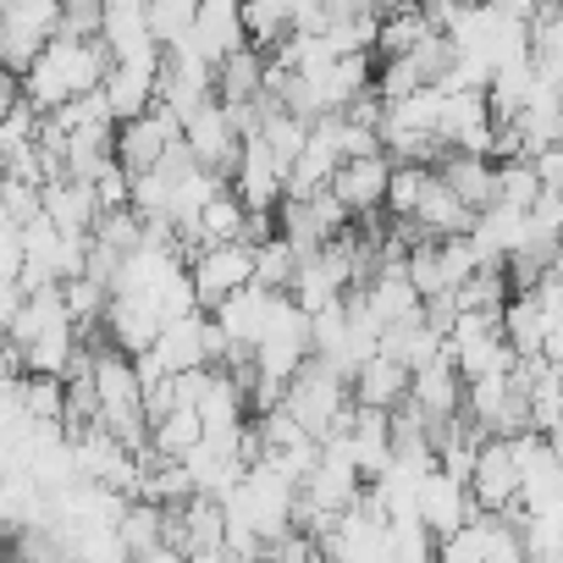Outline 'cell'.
I'll list each match as a JSON object with an SVG mask.
<instances>
[{
  "mask_svg": "<svg viewBox=\"0 0 563 563\" xmlns=\"http://www.w3.org/2000/svg\"><path fill=\"white\" fill-rule=\"evenodd\" d=\"M106 67H111V56H106L100 40H62V34H56V40H51V45L18 73V84H23V106L40 111V117H51L56 106H67V100L100 89Z\"/></svg>",
  "mask_w": 563,
  "mask_h": 563,
  "instance_id": "obj_1",
  "label": "cell"
},
{
  "mask_svg": "<svg viewBox=\"0 0 563 563\" xmlns=\"http://www.w3.org/2000/svg\"><path fill=\"white\" fill-rule=\"evenodd\" d=\"M282 409L294 415V426H299L305 437H316V442L327 448V442L343 437V426H349V415H354V398H349V382H343L338 371H327L321 360H305L299 376L282 387Z\"/></svg>",
  "mask_w": 563,
  "mask_h": 563,
  "instance_id": "obj_2",
  "label": "cell"
},
{
  "mask_svg": "<svg viewBox=\"0 0 563 563\" xmlns=\"http://www.w3.org/2000/svg\"><path fill=\"white\" fill-rule=\"evenodd\" d=\"M442 360L459 371V382H475V376H508V371H514V349L503 343L497 316H470V310H459L453 327L442 332Z\"/></svg>",
  "mask_w": 563,
  "mask_h": 563,
  "instance_id": "obj_3",
  "label": "cell"
},
{
  "mask_svg": "<svg viewBox=\"0 0 563 563\" xmlns=\"http://www.w3.org/2000/svg\"><path fill=\"white\" fill-rule=\"evenodd\" d=\"M464 492H470V508L475 514H508L519 503V464H514L508 437H481L475 442Z\"/></svg>",
  "mask_w": 563,
  "mask_h": 563,
  "instance_id": "obj_4",
  "label": "cell"
},
{
  "mask_svg": "<svg viewBox=\"0 0 563 563\" xmlns=\"http://www.w3.org/2000/svg\"><path fill=\"white\" fill-rule=\"evenodd\" d=\"M177 144L188 150V161H194V166H205V172H216V177H232V161H238L243 133L232 128V117H227V106H221V100H205L199 111H188V117H183Z\"/></svg>",
  "mask_w": 563,
  "mask_h": 563,
  "instance_id": "obj_5",
  "label": "cell"
},
{
  "mask_svg": "<svg viewBox=\"0 0 563 563\" xmlns=\"http://www.w3.org/2000/svg\"><path fill=\"white\" fill-rule=\"evenodd\" d=\"M459 415H464L481 437H519V431H530V420H525V393L514 387V376H475V382H464Z\"/></svg>",
  "mask_w": 563,
  "mask_h": 563,
  "instance_id": "obj_6",
  "label": "cell"
},
{
  "mask_svg": "<svg viewBox=\"0 0 563 563\" xmlns=\"http://www.w3.org/2000/svg\"><path fill=\"white\" fill-rule=\"evenodd\" d=\"M183 271H188L199 310H216L227 294H238L254 276V260H249V243H210V249H194V260Z\"/></svg>",
  "mask_w": 563,
  "mask_h": 563,
  "instance_id": "obj_7",
  "label": "cell"
},
{
  "mask_svg": "<svg viewBox=\"0 0 563 563\" xmlns=\"http://www.w3.org/2000/svg\"><path fill=\"white\" fill-rule=\"evenodd\" d=\"M492 139H497V122H492L481 89L442 95V117H437V144L442 150H453V155H486L492 161Z\"/></svg>",
  "mask_w": 563,
  "mask_h": 563,
  "instance_id": "obj_8",
  "label": "cell"
},
{
  "mask_svg": "<svg viewBox=\"0 0 563 563\" xmlns=\"http://www.w3.org/2000/svg\"><path fill=\"white\" fill-rule=\"evenodd\" d=\"M282 188H288V166H282L254 133H243L238 161H232V194L243 199V210L271 216V210L282 205Z\"/></svg>",
  "mask_w": 563,
  "mask_h": 563,
  "instance_id": "obj_9",
  "label": "cell"
},
{
  "mask_svg": "<svg viewBox=\"0 0 563 563\" xmlns=\"http://www.w3.org/2000/svg\"><path fill=\"white\" fill-rule=\"evenodd\" d=\"M282 216V227H276V238H288L294 243V254H316L327 238H338L343 227H349V216H343V205L321 188V194H299V199H282L276 205Z\"/></svg>",
  "mask_w": 563,
  "mask_h": 563,
  "instance_id": "obj_10",
  "label": "cell"
},
{
  "mask_svg": "<svg viewBox=\"0 0 563 563\" xmlns=\"http://www.w3.org/2000/svg\"><path fill=\"white\" fill-rule=\"evenodd\" d=\"M177 117L172 111H161V106H150L144 117H133V122H117V139H111V161L128 172V177H139V172H150L172 144H177Z\"/></svg>",
  "mask_w": 563,
  "mask_h": 563,
  "instance_id": "obj_11",
  "label": "cell"
},
{
  "mask_svg": "<svg viewBox=\"0 0 563 563\" xmlns=\"http://www.w3.org/2000/svg\"><path fill=\"white\" fill-rule=\"evenodd\" d=\"M387 172H393L387 155H354V161H343V166L332 172L327 194L343 205L349 221H354V216H376V210H382V194H387Z\"/></svg>",
  "mask_w": 563,
  "mask_h": 563,
  "instance_id": "obj_12",
  "label": "cell"
},
{
  "mask_svg": "<svg viewBox=\"0 0 563 563\" xmlns=\"http://www.w3.org/2000/svg\"><path fill=\"white\" fill-rule=\"evenodd\" d=\"M470 514H475V508H470L464 481H453V475H442V470H431V475L420 481V492H415V519L426 525V536H431V541H442V536L464 530V519H470Z\"/></svg>",
  "mask_w": 563,
  "mask_h": 563,
  "instance_id": "obj_13",
  "label": "cell"
},
{
  "mask_svg": "<svg viewBox=\"0 0 563 563\" xmlns=\"http://www.w3.org/2000/svg\"><path fill=\"white\" fill-rule=\"evenodd\" d=\"M238 12H243V0H199V7H194V29H188L183 45L216 67L227 51L243 45V18Z\"/></svg>",
  "mask_w": 563,
  "mask_h": 563,
  "instance_id": "obj_14",
  "label": "cell"
},
{
  "mask_svg": "<svg viewBox=\"0 0 563 563\" xmlns=\"http://www.w3.org/2000/svg\"><path fill=\"white\" fill-rule=\"evenodd\" d=\"M40 216H45L62 238H89L95 221H100V205H95V188H89V183L56 177V183L40 188Z\"/></svg>",
  "mask_w": 563,
  "mask_h": 563,
  "instance_id": "obj_15",
  "label": "cell"
},
{
  "mask_svg": "<svg viewBox=\"0 0 563 563\" xmlns=\"http://www.w3.org/2000/svg\"><path fill=\"white\" fill-rule=\"evenodd\" d=\"M100 321H106V338H111V349H117V354H128V360L150 354V343H155V332H161L155 310H150L144 299H128V294H106V310H100Z\"/></svg>",
  "mask_w": 563,
  "mask_h": 563,
  "instance_id": "obj_16",
  "label": "cell"
},
{
  "mask_svg": "<svg viewBox=\"0 0 563 563\" xmlns=\"http://www.w3.org/2000/svg\"><path fill=\"white\" fill-rule=\"evenodd\" d=\"M349 398H354V409H382V415H393V409L409 398V371H404L398 360H387V354H371V360L349 376Z\"/></svg>",
  "mask_w": 563,
  "mask_h": 563,
  "instance_id": "obj_17",
  "label": "cell"
},
{
  "mask_svg": "<svg viewBox=\"0 0 563 563\" xmlns=\"http://www.w3.org/2000/svg\"><path fill=\"white\" fill-rule=\"evenodd\" d=\"M155 73L161 67H128V62H111L106 78H100V100L111 111V122H133L155 106Z\"/></svg>",
  "mask_w": 563,
  "mask_h": 563,
  "instance_id": "obj_18",
  "label": "cell"
},
{
  "mask_svg": "<svg viewBox=\"0 0 563 563\" xmlns=\"http://www.w3.org/2000/svg\"><path fill=\"white\" fill-rule=\"evenodd\" d=\"M431 172L448 183V194L464 210H486L497 194V161H486V155H442V166H431Z\"/></svg>",
  "mask_w": 563,
  "mask_h": 563,
  "instance_id": "obj_19",
  "label": "cell"
},
{
  "mask_svg": "<svg viewBox=\"0 0 563 563\" xmlns=\"http://www.w3.org/2000/svg\"><path fill=\"white\" fill-rule=\"evenodd\" d=\"M409 221L420 227V238H464L470 221H475V210H464V205L448 194V183L431 172L426 188H420V199H415V216H409Z\"/></svg>",
  "mask_w": 563,
  "mask_h": 563,
  "instance_id": "obj_20",
  "label": "cell"
},
{
  "mask_svg": "<svg viewBox=\"0 0 563 563\" xmlns=\"http://www.w3.org/2000/svg\"><path fill=\"white\" fill-rule=\"evenodd\" d=\"M177 238H194V249H210V243H249V210L238 194H210V205L188 221V232Z\"/></svg>",
  "mask_w": 563,
  "mask_h": 563,
  "instance_id": "obj_21",
  "label": "cell"
},
{
  "mask_svg": "<svg viewBox=\"0 0 563 563\" xmlns=\"http://www.w3.org/2000/svg\"><path fill=\"white\" fill-rule=\"evenodd\" d=\"M409 404L426 415V420H453L459 404H464V382L448 360H431L426 371L409 376Z\"/></svg>",
  "mask_w": 563,
  "mask_h": 563,
  "instance_id": "obj_22",
  "label": "cell"
},
{
  "mask_svg": "<svg viewBox=\"0 0 563 563\" xmlns=\"http://www.w3.org/2000/svg\"><path fill=\"white\" fill-rule=\"evenodd\" d=\"M210 84H216V100H221L227 111L254 106V100H260V51H249V45L227 51V56L210 67Z\"/></svg>",
  "mask_w": 563,
  "mask_h": 563,
  "instance_id": "obj_23",
  "label": "cell"
},
{
  "mask_svg": "<svg viewBox=\"0 0 563 563\" xmlns=\"http://www.w3.org/2000/svg\"><path fill=\"white\" fill-rule=\"evenodd\" d=\"M249 260H254V276H249L254 288H265V294H288V288H294L299 254H294L288 238H276V232L254 238V243H249Z\"/></svg>",
  "mask_w": 563,
  "mask_h": 563,
  "instance_id": "obj_24",
  "label": "cell"
},
{
  "mask_svg": "<svg viewBox=\"0 0 563 563\" xmlns=\"http://www.w3.org/2000/svg\"><path fill=\"white\" fill-rule=\"evenodd\" d=\"M243 45L249 51H276L282 40L294 34V18H288V0H243Z\"/></svg>",
  "mask_w": 563,
  "mask_h": 563,
  "instance_id": "obj_25",
  "label": "cell"
},
{
  "mask_svg": "<svg viewBox=\"0 0 563 563\" xmlns=\"http://www.w3.org/2000/svg\"><path fill=\"white\" fill-rule=\"evenodd\" d=\"M117 536H122L128 558L161 547V541H166V508H155V503H144V497H128V508H122V519H117Z\"/></svg>",
  "mask_w": 563,
  "mask_h": 563,
  "instance_id": "obj_26",
  "label": "cell"
},
{
  "mask_svg": "<svg viewBox=\"0 0 563 563\" xmlns=\"http://www.w3.org/2000/svg\"><path fill=\"white\" fill-rule=\"evenodd\" d=\"M199 437H205V426H199L194 409H166V415L150 420V453L155 459H183Z\"/></svg>",
  "mask_w": 563,
  "mask_h": 563,
  "instance_id": "obj_27",
  "label": "cell"
},
{
  "mask_svg": "<svg viewBox=\"0 0 563 563\" xmlns=\"http://www.w3.org/2000/svg\"><path fill=\"white\" fill-rule=\"evenodd\" d=\"M194 7H199V0H144L150 40H155L161 51L183 45V40H188V29H194Z\"/></svg>",
  "mask_w": 563,
  "mask_h": 563,
  "instance_id": "obj_28",
  "label": "cell"
},
{
  "mask_svg": "<svg viewBox=\"0 0 563 563\" xmlns=\"http://www.w3.org/2000/svg\"><path fill=\"white\" fill-rule=\"evenodd\" d=\"M426 177H431V166H393V172H387V194H382V205H387L393 221H409V216H415V199H420Z\"/></svg>",
  "mask_w": 563,
  "mask_h": 563,
  "instance_id": "obj_29",
  "label": "cell"
},
{
  "mask_svg": "<svg viewBox=\"0 0 563 563\" xmlns=\"http://www.w3.org/2000/svg\"><path fill=\"white\" fill-rule=\"evenodd\" d=\"M536 194H541V183H536V172H530V161H525V155L497 161V194H492L497 205H519V210H525Z\"/></svg>",
  "mask_w": 563,
  "mask_h": 563,
  "instance_id": "obj_30",
  "label": "cell"
},
{
  "mask_svg": "<svg viewBox=\"0 0 563 563\" xmlns=\"http://www.w3.org/2000/svg\"><path fill=\"white\" fill-rule=\"evenodd\" d=\"M431 563H486V558H481V547H475V536H470V525H464V530L442 536V547H437Z\"/></svg>",
  "mask_w": 563,
  "mask_h": 563,
  "instance_id": "obj_31",
  "label": "cell"
},
{
  "mask_svg": "<svg viewBox=\"0 0 563 563\" xmlns=\"http://www.w3.org/2000/svg\"><path fill=\"white\" fill-rule=\"evenodd\" d=\"M12 106H23V84H18L12 67H0V117H7Z\"/></svg>",
  "mask_w": 563,
  "mask_h": 563,
  "instance_id": "obj_32",
  "label": "cell"
},
{
  "mask_svg": "<svg viewBox=\"0 0 563 563\" xmlns=\"http://www.w3.org/2000/svg\"><path fill=\"white\" fill-rule=\"evenodd\" d=\"M183 563H243V558H238L232 547H221V541H216V547H199V552H188Z\"/></svg>",
  "mask_w": 563,
  "mask_h": 563,
  "instance_id": "obj_33",
  "label": "cell"
},
{
  "mask_svg": "<svg viewBox=\"0 0 563 563\" xmlns=\"http://www.w3.org/2000/svg\"><path fill=\"white\" fill-rule=\"evenodd\" d=\"M0 376H18V349L7 343V332H0Z\"/></svg>",
  "mask_w": 563,
  "mask_h": 563,
  "instance_id": "obj_34",
  "label": "cell"
}]
</instances>
